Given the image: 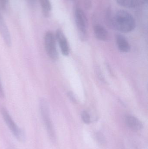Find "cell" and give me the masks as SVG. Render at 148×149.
<instances>
[{
	"label": "cell",
	"instance_id": "cell-1",
	"mask_svg": "<svg viewBox=\"0 0 148 149\" xmlns=\"http://www.w3.org/2000/svg\"><path fill=\"white\" fill-rule=\"evenodd\" d=\"M110 24L120 32L128 33L134 29L136 22L134 17L129 12L120 10L112 18Z\"/></svg>",
	"mask_w": 148,
	"mask_h": 149
},
{
	"label": "cell",
	"instance_id": "cell-2",
	"mask_svg": "<svg viewBox=\"0 0 148 149\" xmlns=\"http://www.w3.org/2000/svg\"><path fill=\"white\" fill-rule=\"evenodd\" d=\"M0 113L6 125L14 136L19 141L24 142L26 139L24 132L17 125L7 109L4 107H1Z\"/></svg>",
	"mask_w": 148,
	"mask_h": 149
},
{
	"label": "cell",
	"instance_id": "cell-3",
	"mask_svg": "<svg viewBox=\"0 0 148 149\" xmlns=\"http://www.w3.org/2000/svg\"><path fill=\"white\" fill-rule=\"evenodd\" d=\"M39 105L41 115L47 129L48 134L50 140L54 142L56 140L55 133L50 116L47 103L44 99L41 98L40 100Z\"/></svg>",
	"mask_w": 148,
	"mask_h": 149
},
{
	"label": "cell",
	"instance_id": "cell-4",
	"mask_svg": "<svg viewBox=\"0 0 148 149\" xmlns=\"http://www.w3.org/2000/svg\"><path fill=\"white\" fill-rule=\"evenodd\" d=\"M44 46L48 56L53 60H57L58 53L56 44V38L51 31L46 32L44 36Z\"/></svg>",
	"mask_w": 148,
	"mask_h": 149
},
{
	"label": "cell",
	"instance_id": "cell-5",
	"mask_svg": "<svg viewBox=\"0 0 148 149\" xmlns=\"http://www.w3.org/2000/svg\"><path fill=\"white\" fill-rule=\"evenodd\" d=\"M75 19L79 31L83 34H85L87 30V19L83 10L80 8H77L76 9Z\"/></svg>",
	"mask_w": 148,
	"mask_h": 149
},
{
	"label": "cell",
	"instance_id": "cell-6",
	"mask_svg": "<svg viewBox=\"0 0 148 149\" xmlns=\"http://www.w3.org/2000/svg\"><path fill=\"white\" fill-rule=\"evenodd\" d=\"M56 38L58 42L63 55L64 56H68L70 52L68 43L65 35L61 30H57L56 34Z\"/></svg>",
	"mask_w": 148,
	"mask_h": 149
},
{
	"label": "cell",
	"instance_id": "cell-7",
	"mask_svg": "<svg viewBox=\"0 0 148 149\" xmlns=\"http://www.w3.org/2000/svg\"><path fill=\"white\" fill-rule=\"evenodd\" d=\"M0 35L1 36L5 44L10 47L11 45V38L10 33L6 22L0 13Z\"/></svg>",
	"mask_w": 148,
	"mask_h": 149
},
{
	"label": "cell",
	"instance_id": "cell-8",
	"mask_svg": "<svg viewBox=\"0 0 148 149\" xmlns=\"http://www.w3.org/2000/svg\"><path fill=\"white\" fill-rule=\"evenodd\" d=\"M116 41L118 49L124 53L129 52L130 50V45L127 39L121 35H116Z\"/></svg>",
	"mask_w": 148,
	"mask_h": 149
},
{
	"label": "cell",
	"instance_id": "cell-9",
	"mask_svg": "<svg viewBox=\"0 0 148 149\" xmlns=\"http://www.w3.org/2000/svg\"><path fill=\"white\" fill-rule=\"evenodd\" d=\"M126 123L130 128L134 130H139L142 128V123L136 117L133 116H128L126 118Z\"/></svg>",
	"mask_w": 148,
	"mask_h": 149
},
{
	"label": "cell",
	"instance_id": "cell-10",
	"mask_svg": "<svg viewBox=\"0 0 148 149\" xmlns=\"http://www.w3.org/2000/svg\"><path fill=\"white\" fill-rule=\"evenodd\" d=\"M94 32L96 38L98 40L104 41L108 37V32L102 25L97 24L94 27Z\"/></svg>",
	"mask_w": 148,
	"mask_h": 149
},
{
	"label": "cell",
	"instance_id": "cell-11",
	"mask_svg": "<svg viewBox=\"0 0 148 149\" xmlns=\"http://www.w3.org/2000/svg\"><path fill=\"white\" fill-rule=\"evenodd\" d=\"M143 1L145 0H116L118 4L127 8H135Z\"/></svg>",
	"mask_w": 148,
	"mask_h": 149
},
{
	"label": "cell",
	"instance_id": "cell-12",
	"mask_svg": "<svg viewBox=\"0 0 148 149\" xmlns=\"http://www.w3.org/2000/svg\"><path fill=\"white\" fill-rule=\"evenodd\" d=\"M43 15L48 16L51 10V4L50 0H39Z\"/></svg>",
	"mask_w": 148,
	"mask_h": 149
},
{
	"label": "cell",
	"instance_id": "cell-13",
	"mask_svg": "<svg viewBox=\"0 0 148 149\" xmlns=\"http://www.w3.org/2000/svg\"><path fill=\"white\" fill-rule=\"evenodd\" d=\"M81 118L83 121L86 124H89L91 121L90 115L87 111H84L82 113Z\"/></svg>",
	"mask_w": 148,
	"mask_h": 149
},
{
	"label": "cell",
	"instance_id": "cell-14",
	"mask_svg": "<svg viewBox=\"0 0 148 149\" xmlns=\"http://www.w3.org/2000/svg\"><path fill=\"white\" fill-rule=\"evenodd\" d=\"M96 136L97 140H98L99 143H101V144L105 143L106 141H105V138H104V137L102 134H101V133H98V134H96Z\"/></svg>",
	"mask_w": 148,
	"mask_h": 149
},
{
	"label": "cell",
	"instance_id": "cell-15",
	"mask_svg": "<svg viewBox=\"0 0 148 149\" xmlns=\"http://www.w3.org/2000/svg\"><path fill=\"white\" fill-rule=\"evenodd\" d=\"M67 95L70 100H71V101L73 102L74 103L77 102V100L76 98L75 95L72 92H69L68 93Z\"/></svg>",
	"mask_w": 148,
	"mask_h": 149
},
{
	"label": "cell",
	"instance_id": "cell-16",
	"mask_svg": "<svg viewBox=\"0 0 148 149\" xmlns=\"http://www.w3.org/2000/svg\"><path fill=\"white\" fill-rule=\"evenodd\" d=\"M4 97H5V93H4V91L2 85L1 81L0 80V98L1 99H4Z\"/></svg>",
	"mask_w": 148,
	"mask_h": 149
},
{
	"label": "cell",
	"instance_id": "cell-17",
	"mask_svg": "<svg viewBox=\"0 0 148 149\" xmlns=\"http://www.w3.org/2000/svg\"><path fill=\"white\" fill-rule=\"evenodd\" d=\"M85 4L87 8H89L91 6V0H85Z\"/></svg>",
	"mask_w": 148,
	"mask_h": 149
},
{
	"label": "cell",
	"instance_id": "cell-18",
	"mask_svg": "<svg viewBox=\"0 0 148 149\" xmlns=\"http://www.w3.org/2000/svg\"><path fill=\"white\" fill-rule=\"evenodd\" d=\"M0 1H1V4L2 7L3 8L5 7L7 4V0H0Z\"/></svg>",
	"mask_w": 148,
	"mask_h": 149
},
{
	"label": "cell",
	"instance_id": "cell-19",
	"mask_svg": "<svg viewBox=\"0 0 148 149\" xmlns=\"http://www.w3.org/2000/svg\"><path fill=\"white\" fill-rule=\"evenodd\" d=\"M70 1H73V0H70Z\"/></svg>",
	"mask_w": 148,
	"mask_h": 149
}]
</instances>
